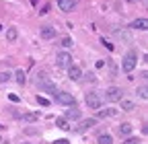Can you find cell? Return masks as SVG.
Segmentation results:
<instances>
[{
    "mask_svg": "<svg viewBox=\"0 0 148 144\" xmlns=\"http://www.w3.org/2000/svg\"><path fill=\"white\" fill-rule=\"evenodd\" d=\"M35 84L39 86V91H43V93H49V95H53L58 88H56V84L51 82V78L45 74V72H37V76H35Z\"/></svg>",
    "mask_w": 148,
    "mask_h": 144,
    "instance_id": "6da1fadb",
    "label": "cell"
},
{
    "mask_svg": "<svg viewBox=\"0 0 148 144\" xmlns=\"http://www.w3.org/2000/svg\"><path fill=\"white\" fill-rule=\"evenodd\" d=\"M138 64V51L136 49H130L125 56H123V62H121V70L125 72V74H130Z\"/></svg>",
    "mask_w": 148,
    "mask_h": 144,
    "instance_id": "7a4b0ae2",
    "label": "cell"
},
{
    "mask_svg": "<svg viewBox=\"0 0 148 144\" xmlns=\"http://www.w3.org/2000/svg\"><path fill=\"white\" fill-rule=\"evenodd\" d=\"M51 97L56 99V103L66 105V107H74V105H76V99H74V95H72V93H66V91H56Z\"/></svg>",
    "mask_w": 148,
    "mask_h": 144,
    "instance_id": "3957f363",
    "label": "cell"
},
{
    "mask_svg": "<svg viewBox=\"0 0 148 144\" xmlns=\"http://www.w3.org/2000/svg\"><path fill=\"white\" fill-rule=\"evenodd\" d=\"M119 99H123V91L119 86H109L107 91H105V101L109 103H117Z\"/></svg>",
    "mask_w": 148,
    "mask_h": 144,
    "instance_id": "277c9868",
    "label": "cell"
},
{
    "mask_svg": "<svg viewBox=\"0 0 148 144\" xmlns=\"http://www.w3.org/2000/svg\"><path fill=\"white\" fill-rule=\"evenodd\" d=\"M84 103L88 105V109H101L103 99L99 97V93H86L84 95Z\"/></svg>",
    "mask_w": 148,
    "mask_h": 144,
    "instance_id": "5b68a950",
    "label": "cell"
},
{
    "mask_svg": "<svg viewBox=\"0 0 148 144\" xmlns=\"http://www.w3.org/2000/svg\"><path fill=\"white\" fill-rule=\"evenodd\" d=\"M70 64H72V56L68 51H60L58 56H56V66L58 68H68Z\"/></svg>",
    "mask_w": 148,
    "mask_h": 144,
    "instance_id": "8992f818",
    "label": "cell"
},
{
    "mask_svg": "<svg viewBox=\"0 0 148 144\" xmlns=\"http://www.w3.org/2000/svg\"><path fill=\"white\" fill-rule=\"evenodd\" d=\"M113 35H115V39H119V41L132 43V33H130L127 29H113Z\"/></svg>",
    "mask_w": 148,
    "mask_h": 144,
    "instance_id": "52a82bcc",
    "label": "cell"
},
{
    "mask_svg": "<svg viewBox=\"0 0 148 144\" xmlns=\"http://www.w3.org/2000/svg\"><path fill=\"white\" fill-rule=\"evenodd\" d=\"M39 35H41V39H53L56 35H58V29L51 27V25H45V27H41Z\"/></svg>",
    "mask_w": 148,
    "mask_h": 144,
    "instance_id": "ba28073f",
    "label": "cell"
},
{
    "mask_svg": "<svg viewBox=\"0 0 148 144\" xmlns=\"http://www.w3.org/2000/svg\"><path fill=\"white\" fill-rule=\"evenodd\" d=\"M80 76H82V70H80V66H76V64H70V66H68V78H70V80H80Z\"/></svg>",
    "mask_w": 148,
    "mask_h": 144,
    "instance_id": "9c48e42d",
    "label": "cell"
},
{
    "mask_svg": "<svg viewBox=\"0 0 148 144\" xmlns=\"http://www.w3.org/2000/svg\"><path fill=\"white\" fill-rule=\"evenodd\" d=\"M76 6V0H58V8L62 12H72Z\"/></svg>",
    "mask_w": 148,
    "mask_h": 144,
    "instance_id": "30bf717a",
    "label": "cell"
},
{
    "mask_svg": "<svg viewBox=\"0 0 148 144\" xmlns=\"http://www.w3.org/2000/svg\"><path fill=\"white\" fill-rule=\"evenodd\" d=\"M130 29H136V31H146L148 29V21L144 19H136V21H132V25H130Z\"/></svg>",
    "mask_w": 148,
    "mask_h": 144,
    "instance_id": "8fae6325",
    "label": "cell"
},
{
    "mask_svg": "<svg viewBox=\"0 0 148 144\" xmlns=\"http://www.w3.org/2000/svg\"><path fill=\"white\" fill-rule=\"evenodd\" d=\"M119 103H121V111H134L136 109V103L130 101V99H119Z\"/></svg>",
    "mask_w": 148,
    "mask_h": 144,
    "instance_id": "7c38bea8",
    "label": "cell"
},
{
    "mask_svg": "<svg viewBox=\"0 0 148 144\" xmlns=\"http://www.w3.org/2000/svg\"><path fill=\"white\" fill-rule=\"evenodd\" d=\"M95 123H97V119H95V117H90V119H82V121H80V125H78L76 130H78V132H82V130H88V128H92Z\"/></svg>",
    "mask_w": 148,
    "mask_h": 144,
    "instance_id": "4fadbf2b",
    "label": "cell"
},
{
    "mask_svg": "<svg viewBox=\"0 0 148 144\" xmlns=\"http://www.w3.org/2000/svg\"><path fill=\"white\" fill-rule=\"evenodd\" d=\"M66 119H80V111L76 109V107H70V109H66Z\"/></svg>",
    "mask_w": 148,
    "mask_h": 144,
    "instance_id": "5bb4252c",
    "label": "cell"
},
{
    "mask_svg": "<svg viewBox=\"0 0 148 144\" xmlns=\"http://www.w3.org/2000/svg\"><path fill=\"white\" fill-rule=\"evenodd\" d=\"M119 136H130V134H132V123H127V121H123L121 125H119Z\"/></svg>",
    "mask_w": 148,
    "mask_h": 144,
    "instance_id": "9a60e30c",
    "label": "cell"
},
{
    "mask_svg": "<svg viewBox=\"0 0 148 144\" xmlns=\"http://www.w3.org/2000/svg\"><path fill=\"white\" fill-rule=\"evenodd\" d=\"M16 37H18L16 27H8L6 29V41H16Z\"/></svg>",
    "mask_w": 148,
    "mask_h": 144,
    "instance_id": "2e32d148",
    "label": "cell"
},
{
    "mask_svg": "<svg viewBox=\"0 0 148 144\" xmlns=\"http://www.w3.org/2000/svg\"><path fill=\"white\" fill-rule=\"evenodd\" d=\"M56 125H58L60 130H70V123L66 117H56Z\"/></svg>",
    "mask_w": 148,
    "mask_h": 144,
    "instance_id": "e0dca14e",
    "label": "cell"
},
{
    "mask_svg": "<svg viewBox=\"0 0 148 144\" xmlns=\"http://www.w3.org/2000/svg\"><path fill=\"white\" fill-rule=\"evenodd\" d=\"M97 142L99 144H113V138H111V134H99Z\"/></svg>",
    "mask_w": 148,
    "mask_h": 144,
    "instance_id": "ac0fdd59",
    "label": "cell"
},
{
    "mask_svg": "<svg viewBox=\"0 0 148 144\" xmlns=\"http://www.w3.org/2000/svg\"><path fill=\"white\" fill-rule=\"evenodd\" d=\"M14 78H16L18 84H25V82H27V76H25L23 70H16V72H14Z\"/></svg>",
    "mask_w": 148,
    "mask_h": 144,
    "instance_id": "d6986e66",
    "label": "cell"
},
{
    "mask_svg": "<svg viewBox=\"0 0 148 144\" xmlns=\"http://www.w3.org/2000/svg\"><path fill=\"white\" fill-rule=\"evenodd\" d=\"M23 119H25V121H37V119H39V111H33V113H25V115H23Z\"/></svg>",
    "mask_w": 148,
    "mask_h": 144,
    "instance_id": "ffe728a7",
    "label": "cell"
},
{
    "mask_svg": "<svg viewBox=\"0 0 148 144\" xmlns=\"http://www.w3.org/2000/svg\"><path fill=\"white\" fill-rule=\"evenodd\" d=\"M138 97L140 99H148V88H146V84H142V86H138Z\"/></svg>",
    "mask_w": 148,
    "mask_h": 144,
    "instance_id": "44dd1931",
    "label": "cell"
},
{
    "mask_svg": "<svg viewBox=\"0 0 148 144\" xmlns=\"http://www.w3.org/2000/svg\"><path fill=\"white\" fill-rule=\"evenodd\" d=\"M99 117H109V115H115V109H97Z\"/></svg>",
    "mask_w": 148,
    "mask_h": 144,
    "instance_id": "7402d4cb",
    "label": "cell"
},
{
    "mask_svg": "<svg viewBox=\"0 0 148 144\" xmlns=\"http://www.w3.org/2000/svg\"><path fill=\"white\" fill-rule=\"evenodd\" d=\"M60 45L68 49V47H72V39H70V37H62V41H60Z\"/></svg>",
    "mask_w": 148,
    "mask_h": 144,
    "instance_id": "603a6c76",
    "label": "cell"
},
{
    "mask_svg": "<svg viewBox=\"0 0 148 144\" xmlns=\"http://www.w3.org/2000/svg\"><path fill=\"white\" fill-rule=\"evenodd\" d=\"M123 144H140V140L136 136H125V142Z\"/></svg>",
    "mask_w": 148,
    "mask_h": 144,
    "instance_id": "cb8c5ba5",
    "label": "cell"
},
{
    "mask_svg": "<svg viewBox=\"0 0 148 144\" xmlns=\"http://www.w3.org/2000/svg\"><path fill=\"white\" fill-rule=\"evenodd\" d=\"M10 76H12L10 72H0V82H8V80H10Z\"/></svg>",
    "mask_w": 148,
    "mask_h": 144,
    "instance_id": "d4e9b609",
    "label": "cell"
},
{
    "mask_svg": "<svg viewBox=\"0 0 148 144\" xmlns=\"http://www.w3.org/2000/svg\"><path fill=\"white\" fill-rule=\"evenodd\" d=\"M37 103H39L41 107H47V105H49V99H45V97H39V95H37Z\"/></svg>",
    "mask_w": 148,
    "mask_h": 144,
    "instance_id": "484cf974",
    "label": "cell"
},
{
    "mask_svg": "<svg viewBox=\"0 0 148 144\" xmlns=\"http://www.w3.org/2000/svg\"><path fill=\"white\" fill-rule=\"evenodd\" d=\"M101 43H103V45H105V47H107V49H109V51H113V43H109V41H107V39H105V37H103V39H101Z\"/></svg>",
    "mask_w": 148,
    "mask_h": 144,
    "instance_id": "4316f807",
    "label": "cell"
},
{
    "mask_svg": "<svg viewBox=\"0 0 148 144\" xmlns=\"http://www.w3.org/2000/svg\"><path fill=\"white\" fill-rule=\"evenodd\" d=\"M47 12H49V4H45V6L39 10V14H47Z\"/></svg>",
    "mask_w": 148,
    "mask_h": 144,
    "instance_id": "83f0119b",
    "label": "cell"
},
{
    "mask_svg": "<svg viewBox=\"0 0 148 144\" xmlns=\"http://www.w3.org/2000/svg\"><path fill=\"white\" fill-rule=\"evenodd\" d=\"M53 144H70V142H68V140H66V138H60V140H56V142H53Z\"/></svg>",
    "mask_w": 148,
    "mask_h": 144,
    "instance_id": "f1b7e54d",
    "label": "cell"
},
{
    "mask_svg": "<svg viewBox=\"0 0 148 144\" xmlns=\"http://www.w3.org/2000/svg\"><path fill=\"white\" fill-rule=\"evenodd\" d=\"M86 78H88L90 82H95V72H88V74H86Z\"/></svg>",
    "mask_w": 148,
    "mask_h": 144,
    "instance_id": "f546056e",
    "label": "cell"
},
{
    "mask_svg": "<svg viewBox=\"0 0 148 144\" xmlns=\"http://www.w3.org/2000/svg\"><path fill=\"white\" fill-rule=\"evenodd\" d=\"M127 2H132V4H136V2H140V0H127Z\"/></svg>",
    "mask_w": 148,
    "mask_h": 144,
    "instance_id": "4dcf8cb0",
    "label": "cell"
},
{
    "mask_svg": "<svg viewBox=\"0 0 148 144\" xmlns=\"http://www.w3.org/2000/svg\"><path fill=\"white\" fill-rule=\"evenodd\" d=\"M2 128H4V125H2V123H0V130H2Z\"/></svg>",
    "mask_w": 148,
    "mask_h": 144,
    "instance_id": "1f68e13d",
    "label": "cell"
},
{
    "mask_svg": "<svg viewBox=\"0 0 148 144\" xmlns=\"http://www.w3.org/2000/svg\"><path fill=\"white\" fill-rule=\"evenodd\" d=\"M23 144H29V142H23Z\"/></svg>",
    "mask_w": 148,
    "mask_h": 144,
    "instance_id": "d6a6232c",
    "label": "cell"
}]
</instances>
